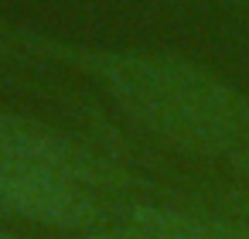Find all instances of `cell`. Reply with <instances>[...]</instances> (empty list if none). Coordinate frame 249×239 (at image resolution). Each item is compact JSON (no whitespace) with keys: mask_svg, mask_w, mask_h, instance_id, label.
<instances>
[{"mask_svg":"<svg viewBox=\"0 0 249 239\" xmlns=\"http://www.w3.org/2000/svg\"><path fill=\"white\" fill-rule=\"evenodd\" d=\"M103 82L157 137L201 154L249 150V103L218 79L167 58H106Z\"/></svg>","mask_w":249,"mask_h":239,"instance_id":"6da1fadb","label":"cell"},{"mask_svg":"<svg viewBox=\"0 0 249 239\" xmlns=\"http://www.w3.org/2000/svg\"><path fill=\"white\" fill-rule=\"evenodd\" d=\"M99 167L62 133L0 116V205L55 229L103 219Z\"/></svg>","mask_w":249,"mask_h":239,"instance_id":"7a4b0ae2","label":"cell"}]
</instances>
